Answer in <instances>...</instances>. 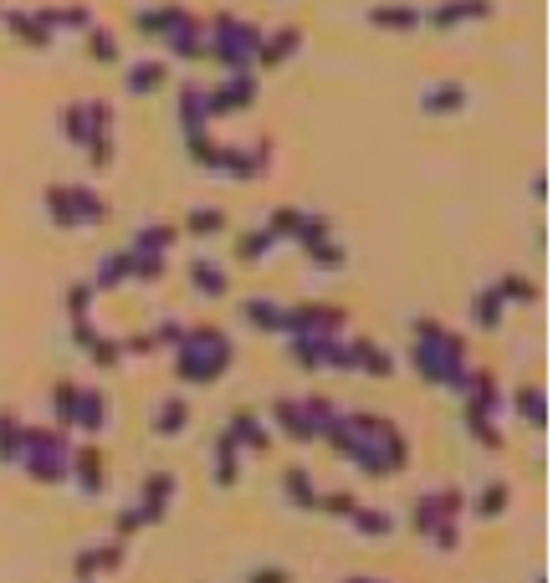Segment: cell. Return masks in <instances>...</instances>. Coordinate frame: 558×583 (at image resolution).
Listing matches in <instances>:
<instances>
[{
  "instance_id": "cell-1",
  "label": "cell",
  "mask_w": 558,
  "mask_h": 583,
  "mask_svg": "<svg viewBox=\"0 0 558 583\" xmlns=\"http://www.w3.org/2000/svg\"><path fill=\"white\" fill-rule=\"evenodd\" d=\"M410 333H415V343H410V369H415L425 384L456 394L461 379H466V338L451 333V328L436 323V318H415Z\"/></svg>"
},
{
  "instance_id": "cell-2",
  "label": "cell",
  "mask_w": 558,
  "mask_h": 583,
  "mask_svg": "<svg viewBox=\"0 0 558 583\" xmlns=\"http://www.w3.org/2000/svg\"><path fill=\"white\" fill-rule=\"evenodd\" d=\"M231 364H236V343L216 323L185 328V338L175 343V374H180V384H216V379H226Z\"/></svg>"
},
{
  "instance_id": "cell-3",
  "label": "cell",
  "mask_w": 558,
  "mask_h": 583,
  "mask_svg": "<svg viewBox=\"0 0 558 583\" xmlns=\"http://www.w3.org/2000/svg\"><path fill=\"white\" fill-rule=\"evenodd\" d=\"M185 149H190V159L200 164V169H210V174H226V179H262L267 169H272V139H256L251 149H241V144H216L210 139V128L205 133H185Z\"/></svg>"
},
{
  "instance_id": "cell-4",
  "label": "cell",
  "mask_w": 558,
  "mask_h": 583,
  "mask_svg": "<svg viewBox=\"0 0 558 583\" xmlns=\"http://www.w3.org/2000/svg\"><path fill=\"white\" fill-rule=\"evenodd\" d=\"M256 47H262V26H256V21H241L231 11L205 21V57L221 62L226 72L256 67Z\"/></svg>"
},
{
  "instance_id": "cell-5",
  "label": "cell",
  "mask_w": 558,
  "mask_h": 583,
  "mask_svg": "<svg viewBox=\"0 0 558 583\" xmlns=\"http://www.w3.org/2000/svg\"><path fill=\"white\" fill-rule=\"evenodd\" d=\"M47 220L57 231H77V226H103L108 220V200L88 185H52L47 190Z\"/></svg>"
},
{
  "instance_id": "cell-6",
  "label": "cell",
  "mask_w": 558,
  "mask_h": 583,
  "mask_svg": "<svg viewBox=\"0 0 558 583\" xmlns=\"http://www.w3.org/2000/svg\"><path fill=\"white\" fill-rule=\"evenodd\" d=\"M113 133V103L88 98V103H67L62 108V139L72 149H88L93 139H108Z\"/></svg>"
},
{
  "instance_id": "cell-7",
  "label": "cell",
  "mask_w": 558,
  "mask_h": 583,
  "mask_svg": "<svg viewBox=\"0 0 558 583\" xmlns=\"http://www.w3.org/2000/svg\"><path fill=\"white\" fill-rule=\"evenodd\" d=\"M349 312L333 307V302H297V307H282V333L287 338H328V333H343Z\"/></svg>"
},
{
  "instance_id": "cell-8",
  "label": "cell",
  "mask_w": 558,
  "mask_h": 583,
  "mask_svg": "<svg viewBox=\"0 0 558 583\" xmlns=\"http://www.w3.org/2000/svg\"><path fill=\"white\" fill-rule=\"evenodd\" d=\"M256 103V72L241 67V72H226V82L205 87V108L210 118H231V113H246Z\"/></svg>"
},
{
  "instance_id": "cell-9",
  "label": "cell",
  "mask_w": 558,
  "mask_h": 583,
  "mask_svg": "<svg viewBox=\"0 0 558 583\" xmlns=\"http://www.w3.org/2000/svg\"><path fill=\"white\" fill-rule=\"evenodd\" d=\"M67 481H77L82 497H103V486H108V461L93 440H82L72 445V456H67Z\"/></svg>"
},
{
  "instance_id": "cell-10",
  "label": "cell",
  "mask_w": 558,
  "mask_h": 583,
  "mask_svg": "<svg viewBox=\"0 0 558 583\" xmlns=\"http://www.w3.org/2000/svg\"><path fill=\"white\" fill-rule=\"evenodd\" d=\"M461 507H466V497L456 486H441V491H425V497L410 507V527L425 537L431 527H441V522H456L461 517Z\"/></svg>"
},
{
  "instance_id": "cell-11",
  "label": "cell",
  "mask_w": 558,
  "mask_h": 583,
  "mask_svg": "<svg viewBox=\"0 0 558 583\" xmlns=\"http://www.w3.org/2000/svg\"><path fill=\"white\" fill-rule=\"evenodd\" d=\"M175 471H149L144 476V497H139V512H144V527H159L169 502H175Z\"/></svg>"
},
{
  "instance_id": "cell-12",
  "label": "cell",
  "mask_w": 558,
  "mask_h": 583,
  "mask_svg": "<svg viewBox=\"0 0 558 583\" xmlns=\"http://www.w3.org/2000/svg\"><path fill=\"white\" fill-rule=\"evenodd\" d=\"M103 425H108V394L103 389H93V384H77V410H72V430H82V435H103Z\"/></svg>"
},
{
  "instance_id": "cell-13",
  "label": "cell",
  "mask_w": 558,
  "mask_h": 583,
  "mask_svg": "<svg viewBox=\"0 0 558 583\" xmlns=\"http://www.w3.org/2000/svg\"><path fill=\"white\" fill-rule=\"evenodd\" d=\"M487 16H492V0H441V6L431 16H420V21H431L436 31H456V26L487 21Z\"/></svg>"
},
{
  "instance_id": "cell-14",
  "label": "cell",
  "mask_w": 558,
  "mask_h": 583,
  "mask_svg": "<svg viewBox=\"0 0 558 583\" xmlns=\"http://www.w3.org/2000/svg\"><path fill=\"white\" fill-rule=\"evenodd\" d=\"M0 21H6V31L21 41V47H31V52H47L52 41H57V31L41 21L36 11H0Z\"/></svg>"
},
{
  "instance_id": "cell-15",
  "label": "cell",
  "mask_w": 558,
  "mask_h": 583,
  "mask_svg": "<svg viewBox=\"0 0 558 583\" xmlns=\"http://www.w3.org/2000/svg\"><path fill=\"white\" fill-rule=\"evenodd\" d=\"M226 435L241 445V456H246V451H251V456H267V451H272V430H267V420H262V415H251V410H236L231 425H226Z\"/></svg>"
},
{
  "instance_id": "cell-16",
  "label": "cell",
  "mask_w": 558,
  "mask_h": 583,
  "mask_svg": "<svg viewBox=\"0 0 558 583\" xmlns=\"http://www.w3.org/2000/svg\"><path fill=\"white\" fill-rule=\"evenodd\" d=\"M297 47H303V31L297 26H277V31H262V47H256V67H282L287 57H297Z\"/></svg>"
},
{
  "instance_id": "cell-17",
  "label": "cell",
  "mask_w": 558,
  "mask_h": 583,
  "mask_svg": "<svg viewBox=\"0 0 558 583\" xmlns=\"http://www.w3.org/2000/svg\"><path fill=\"white\" fill-rule=\"evenodd\" d=\"M67 456H72V445H67V451H26L16 466L31 481H41V486H62L67 481Z\"/></svg>"
},
{
  "instance_id": "cell-18",
  "label": "cell",
  "mask_w": 558,
  "mask_h": 583,
  "mask_svg": "<svg viewBox=\"0 0 558 583\" xmlns=\"http://www.w3.org/2000/svg\"><path fill=\"white\" fill-rule=\"evenodd\" d=\"M72 573H77V578H103V573H123V543L113 537V543H103V548H82V553L72 558Z\"/></svg>"
},
{
  "instance_id": "cell-19",
  "label": "cell",
  "mask_w": 558,
  "mask_h": 583,
  "mask_svg": "<svg viewBox=\"0 0 558 583\" xmlns=\"http://www.w3.org/2000/svg\"><path fill=\"white\" fill-rule=\"evenodd\" d=\"M185 21H190L185 6H154V11H139V16H134V31H139V36H154V41H169Z\"/></svg>"
},
{
  "instance_id": "cell-20",
  "label": "cell",
  "mask_w": 558,
  "mask_h": 583,
  "mask_svg": "<svg viewBox=\"0 0 558 583\" xmlns=\"http://www.w3.org/2000/svg\"><path fill=\"white\" fill-rule=\"evenodd\" d=\"M466 108V87L461 82H431L420 93V113L425 118H451V113H461Z\"/></svg>"
},
{
  "instance_id": "cell-21",
  "label": "cell",
  "mask_w": 558,
  "mask_h": 583,
  "mask_svg": "<svg viewBox=\"0 0 558 583\" xmlns=\"http://www.w3.org/2000/svg\"><path fill=\"white\" fill-rule=\"evenodd\" d=\"M164 82H169V62H164V57H144V62H134V67L123 72V87H128V93H134V98H149V93H159Z\"/></svg>"
},
{
  "instance_id": "cell-22",
  "label": "cell",
  "mask_w": 558,
  "mask_h": 583,
  "mask_svg": "<svg viewBox=\"0 0 558 583\" xmlns=\"http://www.w3.org/2000/svg\"><path fill=\"white\" fill-rule=\"evenodd\" d=\"M369 26H374V31L410 36V31L420 26V11L410 6V0H390V6H374V11H369Z\"/></svg>"
},
{
  "instance_id": "cell-23",
  "label": "cell",
  "mask_w": 558,
  "mask_h": 583,
  "mask_svg": "<svg viewBox=\"0 0 558 583\" xmlns=\"http://www.w3.org/2000/svg\"><path fill=\"white\" fill-rule=\"evenodd\" d=\"M349 353H354V374H369V379H390L395 374V358L384 353L379 343H369V338H349Z\"/></svg>"
},
{
  "instance_id": "cell-24",
  "label": "cell",
  "mask_w": 558,
  "mask_h": 583,
  "mask_svg": "<svg viewBox=\"0 0 558 583\" xmlns=\"http://www.w3.org/2000/svg\"><path fill=\"white\" fill-rule=\"evenodd\" d=\"M272 425L287 435V440H297V445H308V440H318L313 435V425H308V415H303V405L297 399H272Z\"/></svg>"
},
{
  "instance_id": "cell-25",
  "label": "cell",
  "mask_w": 558,
  "mask_h": 583,
  "mask_svg": "<svg viewBox=\"0 0 558 583\" xmlns=\"http://www.w3.org/2000/svg\"><path fill=\"white\" fill-rule=\"evenodd\" d=\"M164 52L175 57V62H200V57H205V21H200V16H190L175 36L164 41Z\"/></svg>"
},
{
  "instance_id": "cell-26",
  "label": "cell",
  "mask_w": 558,
  "mask_h": 583,
  "mask_svg": "<svg viewBox=\"0 0 558 583\" xmlns=\"http://www.w3.org/2000/svg\"><path fill=\"white\" fill-rule=\"evenodd\" d=\"M190 287H195L200 297H226V292H231V277H226L221 261L195 256V261H190Z\"/></svg>"
},
{
  "instance_id": "cell-27",
  "label": "cell",
  "mask_w": 558,
  "mask_h": 583,
  "mask_svg": "<svg viewBox=\"0 0 558 583\" xmlns=\"http://www.w3.org/2000/svg\"><path fill=\"white\" fill-rule=\"evenodd\" d=\"M210 481H216L221 491H231L236 481H241V445L221 430V440H216V461H210Z\"/></svg>"
},
{
  "instance_id": "cell-28",
  "label": "cell",
  "mask_w": 558,
  "mask_h": 583,
  "mask_svg": "<svg viewBox=\"0 0 558 583\" xmlns=\"http://www.w3.org/2000/svg\"><path fill=\"white\" fill-rule=\"evenodd\" d=\"M282 497H287L292 507L313 512V507H318V497H323V491H318V481L308 476V466H287V471H282Z\"/></svg>"
},
{
  "instance_id": "cell-29",
  "label": "cell",
  "mask_w": 558,
  "mask_h": 583,
  "mask_svg": "<svg viewBox=\"0 0 558 583\" xmlns=\"http://www.w3.org/2000/svg\"><path fill=\"white\" fill-rule=\"evenodd\" d=\"M210 123H216V118H210V108H205V87L200 82H185L180 87V128L185 133H205Z\"/></svg>"
},
{
  "instance_id": "cell-30",
  "label": "cell",
  "mask_w": 558,
  "mask_h": 583,
  "mask_svg": "<svg viewBox=\"0 0 558 583\" xmlns=\"http://www.w3.org/2000/svg\"><path fill=\"white\" fill-rule=\"evenodd\" d=\"M180 241V226H169V220H149V226L134 231V246L128 251H144V256H169V246Z\"/></svg>"
},
{
  "instance_id": "cell-31",
  "label": "cell",
  "mask_w": 558,
  "mask_h": 583,
  "mask_svg": "<svg viewBox=\"0 0 558 583\" xmlns=\"http://www.w3.org/2000/svg\"><path fill=\"white\" fill-rule=\"evenodd\" d=\"M236 318H241L246 328H256V333H282V307L267 302V297H246V302L236 307Z\"/></svg>"
},
{
  "instance_id": "cell-32",
  "label": "cell",
  "mask_w": 558,
  "mask_h": 583,
  "mask_svg": "<svg viewBox=\"0 0 558 583\" xmlns=\"http://www.w3.org/2000/svg\"><path fill=\"white\" fill-rule=\"evenodd\" d=\"M123 282H134V251H128V246L103 256V266H98L93 287H98V292H113V287H123Z\"/></svg>"
},
{
  "instance_id": "cell-33",
  "label": "cell",
  "mask_w": 558,
  "mask_h": 583,
  "mask_svg": "<svg viewBox=\"0 0 558 583\" xmlns=\"http://www.w3.org/2000/svg\"><path fill=\"white\" fill-rule=\"evenodd\" d=\"M502 318H507V302H502V297H497V287L487 282L477 297H471V328L492 333V328H502Z\"/></svg>"
},
{
  "instance_id": "cell-34",
  "label": "cell",
  "mask_w": 558,
  "mask_h": 583,
  "mask_svg": "<svg viewBox=\"0 0 558 583\" xmlns=\"http://www.w3.org/2000/svg\"><path fill=\"white\" fill-rule=\"evenodd\" d=\"M149 425H154V435L175 440V435H185V430H190V405H185V399H159Z\"/></svg>"
},
{
  "instance_id": "cell-35",
  "label": "cell",
  "mask_w": 558,
  "mask_h": 583,
  "mask_svg": "<svg viewBox=\"0 0 558 583\" xmlns=\"http://www.w3.org/2000/svg\"><path fill=\"white\" fill-rule=\"evenodd\" d=\"M512 410H518V420H528L533 430L548 425V394L538 384H523V389H512Z\"/></svg>"
},
{
  "instance_id": "cell-36",
  "label": "cell",
  "mask_w": 558,
  "mask_h": 583,
  "mask_svg": "<svg viewBox=\"0 0 558 583\" xmlns=\"http://www.w3.org/2000/svg\"><path fill=\"white\" fill-rule=\"evenodd\" d=\"M180 231H185V236H200V241H205V236H221V231H226V210H221V205H195V210L185 215Z\"/></svg>"
},
{
  "instance_id": "cell-37",
  "label": "cell",
  "mask_w": 558,
  "mask_h": 583,
  "mask_svg": "<svg viewBox=\"0 0 558 583\" xmlns=\"http://www.w3.org/2000/svg\"><path fill=\"white\" fill-rule=\"evenodd\" d=\"M41 21H47L52 31H88L93 26V11L88 6H47V11H36Z\"/></svg>"
},
{
  "instance_id": "cell-38",
  "label": "cell",
  "mask_w": 558,
  "mask_h": 583,
  "mask_svg": "<svg viewBox=\"0 0 558 583\" xmlns=\"http://www.w3.org/2000/svg\"><path fill=\"white\" fill-rule=\"evenodd\" d=\"M272 246H282L267 226H256V231H241L236 236V261H267L272 256Z\"/></svg>"
},
{
  "instance_id": "cell-39",
  "label": "cell",
  "mask_w": 558,
  "mask_h": 583,
  "mask_svg": "<svg viewBox=\"0 0 558 583\" xmlns=\"http://www.w3.org/2000/svg\"><path fill=\"white\" fill-rule=\"evenodd\" d=\"M21 435H26V420L11 415V410H0V461L6 466L21 461Z\"/></svg>"
},
{
  "instance_id": "cell-40",
  "label": "cell",
  "mask_w": 558,
  "mask_h": 583,
  "mask_svg": "<svg viewBox=\"0 0 558 583\" xmlns=\"http://www.w3.org/2000/svg\"><path fill=\"white\" fill-rule=\"evenodd\" d=\"M303 205H277L272 215H267V231L277 236V241H297V231H303Z\"/></svg>"
},
{
  "instance_id": "cell-41",
  "label": "cell",
  "mask_w": 558,
  "mask_h": 583,
  "mask_svg": "<svg viewBox=\"0 0 558 583\" xmlns=\"http://www.w3.org/2000/svg\"><path fill=\"white\" fill-rule=\"evenodd\" d=\"M88 52H93V62H103V67L123 62V47H118V36H113L108 26H88Z\"/></svg>"
},
{
  "instance_id": "cell-42",
  "label": "cell",
  "mask_w": 558,
  "mask_h": 583,
  "mask_svg": "<svg viewBox=\"0 0 558 583\" xmlns=\"http://www.w3.org/2000/svg\"><path fill=\"white\" fill-rule=\"evenodd\" d=\"M349 522H354L364 537H390V532H395V517H390V512H379V507H354Z\"/></svg>"
},
{
  "instance_id": "cell-43",
  "label": "cell",
  "mask_w": 558,
  "mask_h": 583,
  "mask_svg": "<svg viewBox=\"0 0 558 583\" xmlns=\"http://www.w3.org/2000/svg\"><path fill=\"white\" fill-rule=\"evenodd\" d=\"M303 251H308V261L318 266V272H338V266L349 261V251H343L333 236H323V241H313V246H303Z\"/></svg>"
},
{
  "instance_id": "cell-44",
  "label": "cell",
  "mask_w": 558,
  "mask_h": 583,
  "mask_svg": "<svg viewBox=\"0 0 558 583\" xmlns=\"http://www.w3.org/2000/svg\"><path fill=\"white\" fill-rule=\"evenodd\" d=\"M492 287H497L502 302H538V287H533V277H523V272H507V277H497Z\"/></svg>"
},
{
  "instance_id": "cell-45",
  "label": "cell",
  "mask_w": 558,
  "mask_h": 583,
  "mask_svg": "<svg viewBox=\"0 0 558 583\" xmlns=\"http://www.w3.org/2000/svg\"><path fill=\"white\" fill-rule=\"evenodd\" d=\"M507 507H512V486H507V481L482 486V497H477V517H487V522H492V517H502Z\"/></svg>"
},
{
  "instance_id": "cell-46",
  "label": "cell",
  "mask_w": 558,
  "mask_h": 583,
  "mask_svg": "<svg viewBox=\"0 0 558 583\" xmlns=\"http://www.w3.org/2000/svg\"><path fill=\"white\" fill-rule=\"evenodd\" d=\"M72 410H77V379H62L52 389V425L72 430Z\"/></svg>"
},
{
  "instance_id": "cell-47",
  "label": "cell",
  "mask_w": 558,
  "mask_h": 583,
  "mask_svg": "<svg viewBox=\"0 0 558 583\" xmlns=\"http://www.w3.org/2000/svg\"><path fill=\"white\" fill-rule=\"evenodd\" d=\"M461 420H466L471 440H477L482 451H502V430H497V420H492V415H461Z\"/></svg>"
},
{
  "instance_id": "cell-48",
  "label": "cell",
  "mask_w": 558,
  "mask_h": 583,
  "mask_svg": "<svg viewBox=\"0 0 558 583\" xmlns=\"http://www.w3.org/2000/svg\"><path fill=\"white\" fill-rule=\"evenodd\" d=\"M88 358H93V369H118L123 364V338H103L98 333V343L88 348Z\"/></svg>"
},
{
  "instance_id": "cell-49",
  "label": "cell",
  "mask_w": 558,
  "mask_h": 583,
  "mask_svg": "<svg viewBox=\"0 0 558 583\" xmlns=\"http://www.w3.org/2000/svg\"><path fill=\"white\" fill-rule=\"evenodd\" d=\"M297 405H303V415H308V425H313V435L338 415V405H333V399H323V394H308V399H297Z\"/></svg>"
},
{
  "instance_id": "cell-50",
  "label": "cell",
  "mask_w": 558,
  "mask_h": 583,
  "mask_svg": "<svg viewBox=\"0 0 558 583\" xmlns=\"http://www.w3.org/2000/svg\"><path fill=\"white\" fill-rule=\"evenodd\" d=\"M93 297H98L93 282H72V287H67V318H88V312H93Z\"/></svg>"
},
{
  "instance_id": "cell-51",
  "label": "cell",
  "mask_w": 558,
  "mask_h": 583,
  "mask_svg": "<svg viewBox=\"0 0 558 583\" xmlns=\"http://www.w3.org/2000/svg\"><path fill=\"white\" fill-rule=\"evenodd\" d=\"M169 272V256H144V251H134V282H159Z\"/></svg>"
},
{
  "instance_id": "cell-52",
  "label": "cell",
  "mask_w": 558,
  "mask_h": 583,
  "mask_svg": "<svg viewBox=\"0 0 558 583\" xmlns=\"http://www.w3.org/2000/svg\"><path fill=\"white\" fill-rule=\"evenodd\" d=\"M354 507H359L354 491H328V497H318V507H313V512H323V517H349Z\"/></svg>"
},
{
  "instance_id": "cell-53",
  "label": "cell",
  "mask_w": 558,
  "mask_h": 583,
  "mask_svg": "<svg viewBox=\"0 0 558 583\" xmlns=\"http://www.w3.org/2000/svg\"><path fill=\"white\" fill-rule=\"evenodd\" d=\"M287 353L297 358V369H318V338H287Z\"/></svg>"
},
{
  "instance_id": "cell-54",
  "label": "cell",
  "mask_w": 558,
  "mask_h": 583,
  "mask_svg": "<svg viewBox=\"0 0 558 583\" xmlns=\"http://www.w3.org/2000/svg\"><path fill=\"white\" fill-rule=\"evenodd\" d=\"M139 527H144V512H139V507H123V512L113 517V537H118V543H128Z\"/></svg>"
},
{
  "instance_id": "cell-55",
  "label": "cell",
  "mask_w": 558,
  "mask_h": 583,
  "mask_svg": "<svg viewBox=\"0 0 558 583\" xmlns=\"http://www.w3.org/2000/svg\"><path fill=\"white\" fill-rule=\"evenodd\" d=\"M82 154H88V164H93V169H113V154H118L113 133H108V139H93V144L82 149Z\"/></svg>"
},
{
  "instance_id": "cell-56",
  "label": "cell",
  "mask_w": 558,
  "mask_h": 583,
  "mask_svg": "<svg viewBox=\"0 0 558 583\" xmlns=\"http://www.w3.org/2000/svg\"><path fill=\"white\" fill-rule=\"evenodd\" d=\"M425 537H431V548L451 553V548L461 543V527H456V522H441V527H431V532H425Z\"/></svg>"
},
{
  "instance_id": "cell-57",
  "label": "cell",
  "mask_w": 558,
  "mask_h": 583,
  "mask_svg": "<svg viewBox=\"0 0 558 583\" xmlns=\"http://www.w3.org/2000/svg\"><path fill=\"white\" fill-rule=\"evenodd\" d=\"M149 338H154V348H175V343L185 338V323H175V318H164V323H159V328H154Z\"/></svg>"
},
{
  "instance_id": "cell-58",
  "label": "cell",
  "mask_w": 558,
  "mask_h": 583,
  "mask_svg": "<svg viewBox=\"0 0 558 583\" xmlns=\"http://www.w3.org/2000/svg\"><path fill=\"white\" fill-rule=\"evenodd\" d=\"M72 343H77L82 353H88V348L98 343V328H93V312H88V318H72Z\"/></svg>"
},
{
  "instance_id": "cell-59",
  "label": "cell",
  "mask_w": 558,
  "mask_h": 583,
  "mask_svg": "<svg viewBox=\"0 0 558 583\" xmlns=\"http://www.w3.org/2000/svg\"><path fill=\"white\" fill-rule=\"evenodd\" d=\"M246 583H292V573L277 568V563H262V568H251V573H246Z\"/></svg>"
},
{
  "instance_id": "cell-60",
  "label": "cell",
  "mask_w": 558,
  "mask_h": 583,
  "mask_svg": "<svg viewBox=\"0 0 558 583\" xmlns=\"http://www.w3.org/2000/svg\"><path fill=\"white\" fill-rule=\"evenodd\" d=\"M343 583H384V578H343Z\"/></svg>"
},
{
  "instance_id": "cell-61",
  "label": "cell",
  "mask_w": 558,
  "mask_h": 583,
  "mask_svg": "<svg viewBox=\"0 0 558 583\" xmlns=\"http://www.w3.org/2000/svg\"><path fill=\"white\" fill-rule=\"evenodd\" d=\"M77 583H98V578H77Z\"/></svg>"
}]
</instances>
